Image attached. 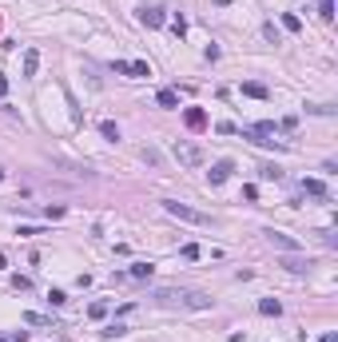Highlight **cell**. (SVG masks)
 Instances as JSON below:
<instances>
[{
  "label": "cell",
  "mask_w": 338,
  "mask_h": 342,
  "mask_svg": "<svg viewBox=\"0 0 338 342\" xmlns=\"http://www.w3.org/2000/svg\"><path fill=\"white\" fill-rule=\"evenodd\" d=\"M152 298L159 307H187V311H207L211 307L207 295H199V291H175V286H155Z\"/></svg>",
  "instance_id": "1"
},
{
  "label": "cell",
  "mask_w": 338,
  "mask_h": 342,
  "mask_svg": "<svg viewBox=\"0 0 338 342\" xmlns=\"http://www.w3.org/2000/svg\"><path fill=\"white\" fill-rule=\"evenodd\" d=\"M243 139H251L255 148H275V151L287 148V143L278 139V128L271 123V119H262V123H247V128H243Z\"/></svg>",
  "instance_id": "2"
},
{
  "label": "cell",
  "mask_w": 338,
  "mask_h": 342,
  "mask_svg": "<svg viewBox=\"0 0 338 342\" xmlns=\"http://www.w3.org/2000/svg\"><path fill=\"white\" fill-rule=\"evenodd\" d=\"M159 207L167 211L171 219H183V223H195V227H211V215L207 211H195V207H187V203H179V199H163Z\"/></svg>",
  "instance_id": "3"
},
{
  "label": "cell",
  "mask_w": 338,
  "mask_h": 342,
  "mask_svg": "<svg viewBox=\"0 0 338 342\" xmlns=\"http://www.w3.org/2000/svg\"><path fill=\"white\" fill-rule=\"evenodd\" d=\"M171 151H175V159H179L183 167H203L207 164V151H203L199 143H191V139H175Z\"/></svg>",
  "instance_id": "4"
},
{
  "label": "cell",
  "mask_w": 338,
  "mask_h": 342,
  "mask_svg": "<svg viewBox=\"0 0 338 342\" xmlns=\"http://www.w3.org/2000/svg\"><path fill=\"white\" fill-rule=\"evenodd\" d=\"M231 171H235V159H219V164H211V171H207V183L211 187H219V183H227Z\"/></svg>",
  "instance_id": "5"
},
{
  "label": "cell",
  "mask_w": 338,
  "mask_h": 342,
  "mask_svg": "<svg viewBox=\"0 0 338 342\" xmlns=\"http://www.w3.org/2000/svg\"><path fill=\"white\" fill-rule=\"evenodd\" d=\"M163 20H167V12L155 8V4H143V8H139V24H143V28H159Z\"/></svg>",
  "instance_id": "6"
},
{
  "label": "cell",
  "mask_w": 338,
  "mask_h": 342,
  "mask_svg": "<svg viewBox=\"0 0 338 342\" xmlns=\"http://www.w3.org/2000/svg\"><path fill=\"white\" fill-rule=\"evenodd\" d=\"M183 123L191 128V132H203V128H207V112H203V107H187V112H183Z\"/></svg>",
  "instance_id": "7"
},
{
  "label": "cell",
  "mask_w": 338,
  "mask_h": 342,
  "mask_svg": "<svg viewBox=\"0 0 338 342\" xmlns=\"http://www.w3.org/2000/svg\"><path fill=\"white\" fill-rule=\"evenodd\" d=\"M267 239H271V247H278V251H298V239L283 235V231H267Z\"/></svg>",
  "instance_id": "8"
},
{
  "label": "cell",
  "mask_w": 338,
  "mask_h": 342,
  "mask_svg": "<svg viewBox=\"0 0 338 342\" xmlns=\"http://www.w3.org/2000/svg\"><path fill=\"white\" fill-rule=\"evenodd\" d=\"M243 96H251V100H267V96H271V88H267V84H259V80H247V84H243Z\"/></svg>",
  "instance_id": "9"
},
{
  "label": "cell",
  "mask_w": 338,
  "mask_h": 342,
  "mask_svg": "<svg viewBox=\"0 0 338 342\" xmlns=\"http://www.w3.org/2000/svg\"><path fill=\"white\" fill-rule=\"evenodd\" d=\"M303 191L314 195V199H330V191H326V183H323V179H303Z\"/></svg>",
  "instance_id": "10"
},
{
  "label": "cell",
  "mask_w": 338,
  "mask_h": 342,
  "mask_svg": "<svg viewBox=\"0 0 338 342\" xmlns=\"http://www.w3.org/2000/svg\"><path fill=\"white\" fill-rule=\"evenodd\" d=\"M127 76H136V80H147V76H152V64H147V60H127Z\"/></svg>",
  "instance_id": "11"
},
{
  "label": "cell",
  "mask_w": 338,
  "mask_h": 342,
  "mask_svg": "<svg viewBox=\"0 0 338 342\" xmlns=\"http://www.w3.org/2000/svg\"><path fill=\"white\" fill-rule=\"evenodd\" d=\"M36 68H40V52H36V48H28V52H24V80H32V76H36Z\"/></svg>",
  "instance_id": "12"
},
{
  "label": "cell",
  "mask_w": 338,
  "mask_h": 342,
  "mask_svg": "<svg viewBox=\"0 0 338 342\" xmlns=\"http://www.w3.org/2000/svg\"><path fill=\"white\" fill-rule=\"evenodd\" d=\"M152 275H155L152 263H132V267H127V279H152Z\"/></svg>",
  "instance_id": "13"
},
{
  "label": "cell",
  "mask_w": 338,
  "mask_h": 342,
  "mask_svg": "<svg viewBox=\"0 0 338 342\" xmlns=\"http://www.w3.org/2000/svg\"><path fill=\"white\" fill-rule=\"evenodd\" d=\"M259 311L267 314V318H278V314H283V302H278V298H262Z\"/></svg>",
  "instance_id": "14"
},
{
  "label": "cell",
  "mask_w": 338,
  "mask_h": 342,
  "mask_svg": "<svg viewBox=\"0 0 338 342\" xmlns=\"http://www.w3.org/2000/svg\"><path fill=\"white\" fill-rule=\"evenodd\" d=\"M100 135L116 143V139H120V123H116V119H104V123H100Z\"/></svg>",
  "instance_id": "15"
},
{
  "label": "cell",
  "mask_w": 338,
  "mask_h": 342,
  "mask_svg": "<svg viewBox=\"0 0 338 342\" xmlns=\"http://www.w3.org/2000/svg\"><path fill=\"white\" fill-rule=\"evenodd\" d=\"M283 267L294 271V275H303V271L310 267V259H294V255H287V259H283Z\"/></svg>",
  "instance_id": "16"
},
{
  "label": "cell",
  "mask_w": 338,
  "mask_h": 342,
  "mask_svg": "<svg viewBox=\"0 0 338 342\" xmlns=\"http://www.w3.org/2000/svg\"><path fill=\"white\" fill-rule=\"evenodd\" d=\"M155 104H159V107H179V96H175L171 88H163L159 96H155Z\"/></svg>",
  "instance_id": "17"
},
{
  "label": "cell",
  "mask_w": 338,
  "mask_h": 342,
  "mask_svg": "<svg viewBox=\"0 0 338 342\" xmlns=\"http://www.w3.org/2000/svg\"><path fill=\"white\" fill-rule=\"evenodd\" d=\"M259 179H267V183L275 179V183H278V179H283V171H278V164H262V167H259Z\"/></svg>",
  "instance_id": "18"
},
{
  "label": "cell",
  "mask_w": 338,
  "mask_h": 342,
  "mask_svg": "<svg viewBox=\"0 0 338 342\" xmlns=\"http://www.w3.org/2000/svg\"><path fill=\"white\" fill-rule=\"evenodd\" d=\"M24 322H28V327H52V318H48V314H36V311L24 314Z\"/></svg>",
  "instance_id": "19"
},
{
  "label": "cell",
  "mask_w": 338,
  "mask_h": 342,
  "mask_svg": "<svg viewBox=\"0 0 338 342\" xmlns=\"http://www.w3.org/2000/svg\"><path fill=\"white\" fill-rule=\"evenodd\" d=\"M283 28L287 32H303V20H298L294 12H283Z\"/></svg>",
  "instance_id": "20"
},
{
  "label": "cell",
  "mask_w": 338,
  "mask_h": 342,
  "mask_svg": "<svg viewBox=\"0 0 338 342\" xmlns=\"http://www.w3.org/2000/svg\"><path fill=\"white\" fill-rule=\"evenodd\" d=\"M318 16L323 20H334V0H318Z\"/></svg>",
  "instance_id": "21"
},
{
  "label": "cell",
  "mask_w": 338,
  "mask_h": 342,
  "mask_svg": "<svg viewBox=\"0 0 338 342\" xmlns=\"http://www.w3.org/2000/svg\"><path fill=\"white\" fill-rule=\"evenodd\" d=\"M104 314H108V302H92L88 307V318H104Z\"/></svg>",
  "instance_id": "22"
},
{
  "label": "cell",
  "mask_w": 338,
  "mask_h": 342,
  "mask_svg": "<svg viewBox=\"0 0 338 342\" xmlns=\"http://www.w3.org/2000/svg\"><path fill=\"white\" fill-rule=\"evenodd\" d=\"M179 255H183V259H199V247H195V243H183V247H179Z\"/></svg>",
  "instance_id": "23"
},
{
  "label": "cell",
  "mask_w": 338,
  "mask_h": 342,
  "mask_svg": "<svg viewBox=\"0 0 338 342\" xmlns=\"http://www.w3.org/2000/svg\"><path fill=\"white\" fill-rule=\"evenodd\" d=\"M48 302H52V307H64V302H68V295H64V291H48Z\"/></svg>",
  "instance_id": "24"
},
{
  "label": "cell",
  "mask_w": 338,
  "mask_h": 342,
  "mask_svg": "<svg viewBox=\"0 0 338 342\" xmlns=\"http://www.w3.org/2000/svg\"><path fill=\"white\" fill-rule=\"evenodd\" d=\"M143 159H147L152 167H159V164H163V159H159V151H155V148H143Z\"/></svg>",
  "instance_id": "25"
},
{
  "label": "cell",
  "mask_w": 338,
  "mask_h": 342,
  "mask_svg": "<svg viewBox=\"0 0 338 342\" xmlns=\"http://www.w3.org/2000/svg\"><path fill=\"white\" fill-rule=\"evenodd\" d=\"M171 32H175V36H183V32H187V20H183V16H175V20H171Z\"/></svg>",
  "instance_id": "26"
},
{
  "label": "cell",
  "mask_w": 338,
  "mask_h": 342,
  "mask_svg": "<svg viewBox=\"0 0 338 342\" xmlns=\"http://www.w3.org/2000/svg\"><path fill=\"white\" fill-rule=\"evenodd\" d=\"M215 132H219V135H235V132H239V128H235V123H227V119H223V123H215Z\"/></svg>",
  "instance_id": "27"
},
{
  "label": "cell",
  "mask_w": 338,
  "mask_h": 342,
  "mask_svg": "<svg viewBox=\"0 0 338 342\" xmlns=\"http://www.w3.org/2000/svg\"><path fill=\"white\" fill-rule=\"evenodd\" d=\"M0 342H28V334H24V330H16V334H0Z\"/></svg>",
  "instance_id": "28"
},
{
  "label": "cell",
  "mask_w": 338,
  "mask_h": 342,
  "mask_svg": "<svg viewBox=\"0 0 338 342\" xmlns=\"http://www.w3.org/2000/svg\"><path fill=\"white\" fill-rule=\"evenodd\" d=\"M120 334H127V327H120V322H116V327H108V330H104V338H120Z\"/></svg>",
  "instance_id": "29"
},
{
  "label": "cell",
  "mask_w": 338,
  "mask_h": 342,
  "mask_svg": "<svg viewBox=\"0 0 338 342\" xmlns=\"http://www.w3.org/2000/svg\"><path fill=\"white\" fill-rule=\"evenodd\" d=\"M294 128H298V119H294V116H287L283 123H278V132H294Z\"/></svg>",
  "instance_id": "30"
},
{
  "label": "cell",
  "mask_w": 338,
  "mask_h": 342,
  "mask_svg": "<svg viewBox=\"0 0 338 342\" xmlns=\"http://www.w3.org/2000/svg\"><path fill=\"white\" fill-rule=\"evenodd\" d=\"M318 342H338V334H334V330H330V334H323V338H318Z\"/></svg>",
  "instance_id": "31"
},
{
  "label": "cell",
  "mask_w": 338,
  "mask_h": 342,
  "mask_svg": "<svg viewBox=\"0 0 338 342\" xmlns=\"http://www.w3.org/2000/svg\"><path fill=\"white\" fill-rule=\"evenodd\" d=\"M0 96H8V80L4 76H0Z\"/></svg>",
  "instance_id": "32"
},
{
  "label": "cell",
  "mask_w": 338,
  "mask_h": 342,
  "mask_svg": "<svg viewBox=\"0 0 338 342\" xmlns=\"http://www.w3.org/2000/svg\"><path fill=\"white\" fill-rule=\"evenodd\" d=\"M215 4H219V8H227V4H235V0H215Z\"/></svg>",
  "instance_id": "33"
},
{
  "label": "cell",
  "mask_w": 338,
  "mask_h": 342,
  "mask_svg": "<svg viewBox=\"0 0 338 342\" xmlns=\"http://www.w3.org/2000/svg\"><path fill=\"white\" fill-rule=\"evenodd\" d=\"M4 267H8V259H4V255H0V271H4Z\"/></svg>",
  "instance_id": "34"
},
{
  "label": "cell",
  "mask_w": 338,
  "mask_h": 342,
  "mask_svg": "<svg viewBox=\"0 0 338 342\" xmlns=\"http://www.w3.org/2000/svg\"><path fill=\"white\" fill-rule=\"evenodd\" d=\"M0 179H4V171H0Z\"/></svg>",
  "instance_id": "35"
}]
</instances>
